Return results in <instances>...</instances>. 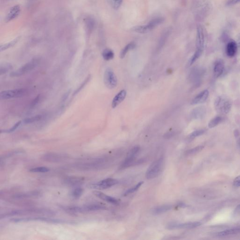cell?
I'll use <instances>...</instances> for the list:
<instances>
[{
	"label": "cell",
	"instance_id": "1",
	"mask_svg": "<svg viewBox=\"0 0 240 240\" xmlns=\"http://www.w3.org/2000/svg\"><path fill=\"white\" fill-rule=\"evenodd\" d=\"M45 214L47 215H53L54 214V212L43 208H32L28 209L18 210H13L4 214H1V219L8 217L15 216L24 215L27 214Z\"/></svg>",
	"mask_w": 240,
	"mask_h": 240
},
{
	"label": "cell",
	"instance_id": "2",
	"mask_svg": "<svg viewBox=\"0 0 240 240\" xmlns=\"http://www.w3.org/2000/svg\"><path fill=\"white\" fill-rule=\"evenodd\" d=\"M10 221L12 222H25L29 221H42L45 222L55 224H73L72 221H69L68 220H64L61 219H55L49 217H30L26 218H13L11 219Z\"/></svg>",
	"mask_w": 240,
	"mask_h": 240
},
{
	"label": "cell",
	"instance_id": "3",
	"mask_svg": "<svg viewBox=\"0 0 240 240\" xmlns=\"http://www.w3.org/2000/svg\"><path fill=\"white\" fill-rule=\"evenodd\" d=\"M231 100L226 96H220L216 99L214 106L218 113L222 114H227L232 107Z\"/></svg>",
	"mask_w": 240,
	"mask_h": 240
},
{
	"label": "cell",
	"instance_id": "4",
	"mask_svg": "<svg viewBox=\"0 0 240 240\" xmlns=\"http://www.w3.org/2000/svg\"><path fill=\"white\" fill-rule=\"evenodd\" d=\"M164 160L163 157H160L158 160H155L148 168L145 174L147 179L155 178L160 174L162 170Z\"/></svg>",
	"mask_w": 240,
	"mask_h": 240
},
{
	"label": "cell",
	"instance_id": "5",
	"mask_svg": "<svg viewBox=\"0 0 240 240\" xmlns=\"http://www.w3.org/2000/svg\"><path fill=\"white\" fill-rule=\"evenodd\" d=\"M28 92V90L25 88L5 90L1 92L0 98L1 100H8L20 98L25 96Z\"/></svg>",
	"mask_w": 240,
	"mask_h": 240
},
{
	"label": "cell",
	"instance_id": "6",
	"mask_svg": "<svg viewBox=\"0 0 240 240\" xmlns=\"http://www.w3.org/2000/svg\"><path fill=\"white\" fill-rule=\"evenodd\" d=\"M140 150V146L136 145L128 152L125 160L120 166V169H124L133 165L135 162L136 157Z\"/></svg>",
	"mask_w": 240,
	"mask_h": 240
},
{
	"label": "cell",
	"instance_id": "7",
	"mask_svg": "<svg viewBox=\"0 0 240 240\" xmlns=\"http://www.w3.org/2000/svg\"><path fill=\"white\" fill-rule=\"evenodd\" d=\"M104 82L106 87L112 89L116 87L117 85V79L114 72L110 68H107L104 75Z\"/></svg>",
	"mask_w": 240,
	"mask_h": 240
},
{
	"label": "cell",
	"instance_id": "8",
	"mask_svg": "<svg viewBox=\"0 0 240 240\" xmlns=\"http://www.w3.org/2000/svg\"><path fill=\"white\" fill-rule=\"evenodd\" d=\"M38 64V60H32L31 61L25 64V65L22 66L21 67L18 69L17 71H14L11 72L10 74V76L13 77L21 76L35 68Z\"/></svg>",
	"mask_w": 240,
	"mask_h": 240
},
{
	"label": "cell",
	"instance_id": "9",
	"mask_svg": "<svg viewBox=\"0 0 240 240\" xmlns=\"http://www.w3.org/2000/svg\"><path fill=\"white\" fill-rule=\"evenodd\" d=\"M200 222L180 223H170L167 225L166 228L169 230L178 229H192L196 228L201 225Z\"/></svg>",
	"mask_w": 240,
	"mask_h": 240
},
{
	"label": "cell",
	"instance_id": "10",
	"mask_svg": "<svg viewBox=\"0 0 240 240\" xmlns=\"http://www.w3.org/2000/svg\"><path fill=\"white\" fill-rule=\"evenodd\" d=\"M118 183V181L116 179L107 178L92 184L91 187L92 188H96L98 190H105L112 187V186L116 185Z\"/></svg>",
	"mask_w": 240,
	"mask_h": 240
},
{
	"label": "cell",
	"instance_id": "11",
	"mask_svg": "<svg viewBox=\"0 0 240 240\" xmlns=\"http://www.w3.org/2000/svg\"><path fill=\"white\" fill-rule=\"evenodd\" d=\"M67 158L64 154L56 153H48L44 154L41 159L44 161L51 162H61Z\"/></svg>",
	"mask_w": 240,
	"mask_h": 240
},
{
	"label": "cell",
	"instance_id": "12",
	"mask_svg": "<svg viewBox=\"0 0 240 240\" xmlns=\"http://www.w3.org/2000/svg\"><path fill=\"white\" fill-rule=\"evenodd\" d=\"M106 209V206L98 204H90L85 206L79 207L78 206V212L83 213L86 212H94V211L104 210Z\"/></svg>",
	"mask_w": 240,
	"mask_h": 240
},
{
	"label": "cell",
	"instance_id": "13",
	"mask_svg": "<svg viewBox=\"0 0 240 240\" xmlns=\"http://www.w3.org/2000/svg\"><path fill=\"white\" fill-rule=\"evenodd\" d=\"M205 45V35L204 30L202 26L198 25L197 28V39H196V46L197 49L203 51Z\"/></svg>",
	"mask_w": 240,
	"mask_h": 240
},
{
	"label": "cell",
	"instance_id": "14",
	"mask_svg": "<svg viewBox=\"0 0 240 240\" xmlns=\"http://www.w3.org/2000/svg\"><path fill=\"white\" fill-rule=\"evenodd\" d=\"M63 181L64 184L68 186H78L83 183L84 179L80 177L69 176L64 178Z\"/></svg>",
	"mask_w": 240,
	"mask_h": 240
},
{
	"label": "cell",
	"instance_id": "15",
	"mask_svg": "<svg viewBox=\"0 0 240 240\" xmlns=\"http://www.w3.org/2000/svg\"><path fill=\"white\" fill-rule=\"evenodd\" d=\"M225 70V64L221 59L217 60L214 64L213 73L214 77L219 78L223 73Z\"/></svg>",
	"mask_w": 240,
	"mask_h": 240
},
{
	"label": "cell",
	"instance_id": "16",
	"mask_svg": "<svg viewBox=\"0 0 240 240\" xmlns=\"http://www.w3.org/2000/svg\"><path fill=\"white\" fill-rule=\"evenodd\" d=\"M209 92L207 90H205L197 95L193 99L191 102V105H194L205 102L208 97Z\"/></svg>",
	"mask_w": 240,
	"mask_h": 240
},
{
	"label": "cell",
	"instance_id": "17",
	"mask_svg": "<svg viewBox=\"0 0 240 240\" xmlns=\"http://www.w3.org/2000/svg\"><path fill=\"white\" fill-rule=\"evenodd\" d=\"M21 9L19 5H16L11 8L5 18V21L8 22L15 19L20 14Z\"/></svg>",
	"mask_w": 240,
	"mask_h": 240
},
{
	"label": "cell",
	"instance_id": "18",
	"mask_svg": "<svg viewBox=\"0 0 240 240\" xmlns=\"http://www.w3.org/2000/svg\"><path fill=\"white\" fill-rule=\"evenodd\" d=\"M93 193L96 197L100 198V199H102V200H104L105 201L111 204H114V205H117L118 203H119L116 198L107 196V195L105 194L104 193L100 192V191H95Z\"/></svg>",
	"mask_w": 240,
	"mask_h": 240
},
{
	"label": "cell",
	"instance_id": "19",
	"mask_svg": "<svg viewBox=\"0 0 240 240\" xmlns=\"http://www.w3.org/2000/svg\"><path fill=\"white\" fill-rule=\"evenodd\" d=\"M127 92L124 90L120 91L113 99L112 102V108H115L117 106L124 101L126 98Z\"/></svg>",
	"mask_w": 240,
	"mask_h": 240
},
{
	"label": "cell",
	"instance_id": "20",
	"mask_svg": "<svg viewBox=\"0 0 240 240\" xmlns=\"http://www.w3.org/2000/svg\"><path fill=\"white\" fill-rule=\"evenodd\" d=\"M237 46L236 43L234 40H231L227 43L226 47V53L229 57L234 56L236 53Z\"/></svg>",
	"mask_w": 240,
	"mask_h": 240
},
{
	"label": "cell",
	"instance_id": "21",
	"mask_svg": "<svg viewBox=\"0 0 240 240\" xmlns=\"http://www.w3.org/2000/svg\"><path fill=\"white\" fill-rule=\"evenodd\" d=\"M173 206L170 205H164L157 206L152 210V214L154 215H157L159 214H162L168 212L172 209Z\"/></svg>",
	"mask_w": 240,
	"mask_h": 240
},
{
	"label": "cell",
	"instance_id": "22",
	"mask_svg": "<svg viewBox=\"0 0 240 240\" xmlns=\"http://www.w3.org/2000/svg\"><path fill=\"white\" fill-rule=\"evenodd\" d=\"M206 113V110L205 107H199L195 109L192 112V115L195 119H202L204 117Z\"/></svg>",
	"mask_w": 240,
	"mask_h": 240
},
{
	"label": "cell",
	"instance_id": "23",
	"mask_svg": "<svg viewBox=\"0 0 240 240\" xmlns=\"http://www.w3.org/2000/svg\"><path fill=\"white\" fill-rule=\"evenodd\" d=\"M152 28L151 25L149 24L145 25H140V26H137L133 27L132 28V31L133 32H136L139 33H146L150 31H151Z\"/></svg>",
	"mask_w": 240,
	"mask_h": 240
},
{
	"label": "cell",
	"instance_id": "24",
	"mask_svg": "<svg viewBox=\"0 0 240 240\" xmlns=\"http://www.w3.org/2000/svg\"><path fill=\"white\" fill-rule=\"evenodd\" d=\"M240 233V228H232L230 229L226 230L221 232L217 233V235L218 236L223 237L227 235H232V234H236Z\"/></svg>",
	"mask_w": 240,
	"mask_h": 240
},
{
	"label": "cell",
	"instance_id": "25",
	"mask_svg": "<svg viewBox=\"0 0 240 240\" xmlns=\"http://www.w3.org/2000/svg\"><path fill=\"white\" fill-rule=\"evenodd\" d=\"M19 39H20V37H18V38H16L14 40H13L12 41H10L9 42L1 45V47H0L1 51L6 50L8 48L12 47L18 43V41L19 40Z\"/></svg>",
	"mask_w": 240,
	"mask_h": 240
},
{
	"label": "cell",
	"instance_id": "26",
	"mask_svg": "<svg viewBox=\"0 0 240 240\" xmlns=\"http://www.w3.org/2000/svg\"><path fill=\"white\" fill-rule=\"evenodd\" d=\"M114 53L112 50L107 48L104 50L102 52V56L103 59L106 61H110L114 57Z\"/></svg>",
	"mask_w": 240,
	"mask_h": 240
},
{
	"label": "cell",
	"instance_id": "27",
	"mask_svg": "<svg viewBox=\"0 0 240 240\" xmlns=\"http://www.w3.org/2000/svg\"><path fill=\"white\" fill-rule=\"evenodd\" d=\"M135 47V44L134 43L131 42L128 44L127 45H126L125 47L123 48V49L121 51L120 53V58L121 59H123L125 55L127 54V53L128 52V51L132 49Z\"/></svg>",
	"mask_w": 240,
	"mask_h": 240
},
{
	"label": "cell",
	"instance_id": "28",
	"mask_svg": "<svg viewBox=\"0 0 240 240\" xmlns=\"http://www.w3.org/2000/svg\"><path fill=\"white\" fill-rule=\"evenodd\" d=\"M203 51L201 50H196V52H195L194 54L192 55V56L191 57L190 61H189V62H188V65H189V66H191V65H192L193 64H194L195 62L201 56V55L202 54Z\"/></svg>",
	"mask_w": 240,
	"mask_h": 240
},
{
	"label": "cell",
	"instance_id": "29",
	"mask_svg": "<svg viewBox=\"0 0 240 240\" xmlns=\"http://www.w3.org/2000/svg\"><path fill=\"white\" fill-rule=\"evenodd\" d=\"M12 68V66L11 64L9 63H3L1 64L0 66V73L1 75L4 74L5 73L8 72V71L11 70Z\"/></svg>",
	"mask_w": 240,
	"mask_h": 240
},
{
	"label": "cell",
	"instance_id": "30",
	"mask_svg": "<svg viewBox=\"0 0 240 240\" xmlns=\"http://www.w3.org/2000/svg\"><path fill=\"white\" fill-rule=\"evenodd\" d=\"M221 117L217 116L213 118L209 121L208 124V127L210 128H213L216 126L219 125L221 121Z\"/></svg>",
	"mask_w": 240,
	"mask_h": 240
},
{
	"label": "cell",
	"instance_id": "31",
	"mask_svg": "<svg viewBox=\"0 0 240 240\" xmlns=\"http://www.w3.org/2000/svg\"><path fill=\"white\" fill-rule=\"evenodd\" d=\"M42 116L41 115H37L34 116L26 118L24 120V123L25 124H32L40 121L42 119Z\"/></svg>",
	"mask_w": 240,
	"mask_h": 240
},
{
	"label": "cell",
	"instance_id": "32",
	"mask_svg": "<svg viewBox=\"0 0 240 240\" xmlns=\"http://www.w3.org/2000/svg\"><path fill=\"white\" fill-rule=\"evenodd\" d=\"M143 183H144L143 181H140L139 183H138L137 185H136L135 186H134V187L128 189L127 191H126L125 193H124V196H127L128 195L130 194L134 193V192H135L136 191H138V190L140 188V187L142 185Z\"/></svg>",
	"mask_w": 240,
	"mask_h": 240
},
{
	"label": "cell",
	"instance_id": "33",
	"mask_svg": "<svg viewBox=\"0 0 240 240\" xmlns=\"http://www.w3.org/2000/svg\"><path fill=\"white\" fill-rule=\"evenodd\" d=\"M49 168L46 167H34L30 169V172L32 173H47L49 171Z\"/></svg>",
	"mask_w": 240,
	"mask_h": 240
},
{
	"label": "cell",
	"instance_id": "34",
	"mask_svg": "<svg viewBox=\"0 0 240 240\" xmlns=\"http://www.w3.org/2000/svg\"><path fill=\"white\" fill-rule=\"evenodd\" d=\"M204 148V146L200 145V146L195 147L194 148L188 150L186 152V155H192L193 154L198 153V152L202 151Z\"/></svg>",
	"mask_w": 240,
	"mask_h": 240
},
{
	"label": "cell",
	"instance_id": "35",
	"mask_svg": "<svg viewBox=\"0 0 240 240\" xmlns=\"http://www.w3.org/2000/svg\"><path fill=\"white\" fill-rule=\"evenodd\" d=\"M84 192V189L81 188H77L73 190L71 193V196L75 198H80Z\"/></svg>",
	"mask_w": 240,
	"mask_h": 240
},
{
	"label": "cell",
	"instance_id": "36",
	"mask_svg": "<svg viewBox=\"0 0 240 240\" xmlns=\"http://www.w3.org/2000/svg\"><path fill=\"white\" fill-rule=\"evenodd\" d=\"M21 121H20L17 122L15 125H14V126H12V127L9 128V129H8V130H1V133H9L13 132V131H14L15 130H17L18 128L19 127V126L21 125Z\"/></svg>",
	"mask_w": 240,
	"mask_h": 240
},
{
	"label": "cell",
	"instance_id": "37",
	"mask_svg": "<svg viewBox=\"0 0 240 240\" xmlns=\"http://www.w3.org/2000/svg\"><path fill=\"white\" fill-rule=\"evenodd\" d=\"M205 132V130H204V129L194 131V132L191 133V134L190 135L189 138L191 139H194V138H196V137H198V136H200L204 134Z\"/></svg>",
	"mask_w": 240,
	"mask_h": 240
},
{
	"label": "cell",
	"instance_id": "38",
	"mask_svg": "<svg viewBox=\"0 0 240 240\" xmlns=\"http://www.w3.org/2000/svg\"><path fill=\"white\" fill-rule=\"evenodd\" d=\"M109 1L113 8L117 10L121 5L123 0H109Z\"/></svg>",
	"mask_w": 240,
	"mask_h": 240
},
{
	"label": "cell",
	"instance_id": "39",
	"mask_svg": "<svg viewBox=\"0 0 240 240\" xmlns=\"http://www.w3.org/2000/svg\"><path fill=\"white\" fill-rule=\"evenodd\" d=\"M90 78H91V76L90 75L89 76L87 77L86 79H85V80L83 82V83L82 84H81V85H80V87H79L78 88V89H77V90H76V91L75 92L74 94H77V93H78V92H80V91H81V90L84 87H85V85L87 84V83L90 80Z\"/></svg>",
	"mask_w": 240,
	"mask_h": 240
},
{
	"label": "cell",
	"instance_id": "40",
	"mask_svg": "<svg viewBox=\"0 0 240 240\" xmlns=\"http://www.w3.org/2000/svg\"><path fill=\"white\" fill-rule=\"evenodd\" d=\"M233 184L236 187H240V175L235 178L233 182Z\"/></svg>",
	"mask_w": 240,
	"mask_h": 240
},
{
	"label": "cell",
	"instance_id": "41",
	"mask_svg": "<svg viewBox=\"0 0 240 240\" xmlns=\"http://www.w3.org/2000/svg\"><path fill=\"white\" fill-rule=\"evenodd\" d=\"M239 3H240V0H230L227 3V5L230 6V5H234L235 4H238Z\"/></svg>",
	"mask_w": 240,
	"mask_h": 240
},
{
	"label": "cell",
	"instance_id": "42",
	"mask_svg": "<svg viewBox=\"0 0 240 240\" xmlns=\"http://www.w3.org/2000/svg\"><path fill=\"white\" fill-rule=\"evenodd\" d=\"M39 100H40V95H38L37 96L36 98L34 99L33 101L32 102V104H31V106L33 107L34 106H35L38 103Z\"/></svg>",
	"mask_w": 240,
	"mask_h": 240
},
{
	"label": "cell",
	"instance_id": "43",
	"mask_svg": "<svg viewBox=\"0 0 240 240\" xmlns=\"http://www.w3.org/2000/svg\"><path fill=\"white\" fill-rule=\"evenodd\" d=\"M178 206L180 207H186V205L185 204H184L183 203H181L178 205Z\"/></svg>",
	"mask_w": 240,
	"mask_h": 240
},
{
	"label": "cell",
	"instance_id": "44",
	"mask_svg": "<svg viewBox=\"0 0 240 240\" xmlns=\"http://www.w3.org/2000/svg\"><path fill=\"white\" fill-rule=\"evenodd\" d=\"M240 211V205H238L237 207L236 208V209H235V212H239V211Z\"/></svg>",
	"mask_w": 240,
	"mask_h": 240
},
{
	"label": "cell",
	"instance_id": "45",
	"mask_svg": "<svg viewBox=\"0 0 240 240\" xmlns=\"http://www.w3.org/2000/svg\"><path fill=\"white\" fill-rule=\"evenodd\" d=\"M239 146H240V140H239Z\"/></svg>",
	"mask_w": 240,
	"mask_h": 240
}]
</instances>
